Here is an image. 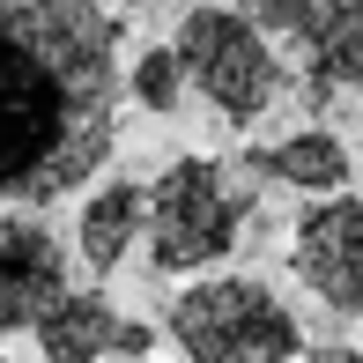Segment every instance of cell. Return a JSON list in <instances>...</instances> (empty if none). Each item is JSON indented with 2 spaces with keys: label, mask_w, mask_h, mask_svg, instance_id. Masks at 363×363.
I'll use <instances>...</instances> for the list:
<instances>
[{
  "label": "cell",
  "mask_w": 363,
  "mask_h": 363,
  "mask_svg": "<svg viewBox=\"0 0 363 363\" xmlns=\"http://www.w3.org/2000/svg\"><path fill=\"white\" fill-rule=\"evenodd\" d=\"M119 96L104 0H0V208L74 193L119 141Z\"/></svg>",
  "instance_id": "6da1fadb"
},
{
  "label": "cell",
  "mask_w": 363,
  "mask_h": 363,
  "mask_svg": "<svg viewBox=\"0 0 363 363\" xmlns=\"http://www.w3.org/2000/svg\"><path fill=\"white\" fill-rule=\"evenodd\" d=\"M252 230V193L223 156H178L148 186V267L156 274H201L230 259Z\"/></svg>",
  "instance_id": "7a4b0ae2"
},
{
  "label": "cell",
  "mask_w": 363,
  "mask_h": 363,
  "mask_svg": "<svg viewBox=\"0 0 363 363\" xmlns=\"http://www.w3.org/2000/svg\"><path fill=\"white\" fill-rule=\"evenodd\" d=\"M163 334L186 363H296L304 326L259 274H201L171 296Z\"/></svg>",
  "instance_id": "3957f363"
},
{
  "label": "cell",
  "mask_w": 363,
  "mask_h": 363,
  "mask_svg": "<svg viewBox=\"0 0 363 363\" xmlns=\"http://www.w3.org/2000/svg\"><path fill=\"white\" fill-rule=\"evenodd\" d=\"M171 52L186 60V82L208 96V111L230 119V126L267 119V111L282 104V89H289V67H282V52H274L267 23L245 15V8H208L201 0V8L178 23Z\"/></svg>",
  "instance_id": "277c9868"
},
{
  "label": "cell",
  "mask_w": 363,
  "mask_h": 363,
  "mask_svg": "<svg viewBox=\"0 0 363 363\" xmlns=\"http://www.w3.org/2000/svg\"><path fill=\"white\" fill-rule=\"evenodd\" d=\"M267 38H282L319 96L363 104V0H252Z\"/></svg>",
  "instance_id": "5b68a950"
},
{
  "label": "cell",
  "mask_w": 363,
  "mask_h": 363,
  "mask_svg": "<svg viewBox=\"0 0 363 363\" xmlns=\"http://www.w3.org/2000/svg\"><path fill=\"white\" fill-rule=\"evenodd\" d=\"M289 267L296 282L341 319H363V201L356 193H326L304 208L289 230Z\"/></svg>",
  "instance_id": "8992f818"
},
{
  "label": "cell",
  "mask_w": 363,
  "mask_h": 363,
  "mask_svg": "<svg viewBox=\"0 0 363 363\" xmlns=\"http://www.w3.org/2000/svg\"><path fill=\"white\" fill-rule=\"evenodd\" d=\"M67 289V245L52 238V223L0 208V334H38V319Z\"/></svg>",
  "instance_id": "52a82bcc"
},
{
  "label": "cell",
  "mask_w": 363,
  "mask_h": 363,
  "mask_svg": "<svg viewBox=\"0 0 363 363\" xmlns=\"http://www.w3.org/2000/svg\"><path fill=\"white\" fill-rule=\"evenodd\" d=\"M111 349H126V319L104 289H67L38 319V356L45 363H104Z\"/></svg>",
  "instance_id": "ba28073f"
},
{
  "label": "cell",
  "mask_w": 363,
  "mask_h": 363,
  "mask_svg": "<svg viewBox=\"0 0 363 363\" xmlns=\"http://www.w3.org/2000/svg\"><path fill=\"white\" fill-rule=\"evenodd\" d=\"M141 238H148V186H134V178H111V186H96L89 201H82L74 252H82V267H89V274H111Z\"/></svg>",
  "instance_id": "9c48e42d"
},
{
  "label": "cell",
  "mask_w": 363,
  "mask_h": 363,
  "mask_svg": "<svg viewBox=\"0 0 363 363\" xmlns=\"http://www.w3.org/2000/svg\"><path fill=\"white\" fill-rule=\"evenodd\" d=\"M252 171L259 178H274V186H289V193H341L349 186V171H356V156H349V141L341 134H326V126H304V134H282V141H267V148H252Z\"/></svg>",
  "instance_id": "30bf717a"
},
{
  "label": "cell",
  "mask_w": 363,
  "mask_h": 363,
  "mask_svg": "<svg viewBox=\"0 0 363 363\" xmlns=\"http://www.w3.org/2000/svg\"><path fill=\"white\" fill-rule=\"evenodd\" d=\"M186 89H193V82H186V60H178L171 45H148L134 67H126V96H134L141 111H156V119H171Z\"/></svg>",
  "instance_id": "8fae6325"
},
{
  "label": "cell",
  "mask_w": 363,
  "mask_h": 363,
  "mask_svg": "<svg viewBox=\"0 0 363 363\" xmlns=\"http://www.w3.org/2000/svg\"><path fill=\"white\" fill-rule=\"evenodd\" d=\"M304 363H363V349H311Z\"/></svg>",
  "instance_id": "7c38bea8"
},
{
  "label": "cell",
  "mask_w": 363,
  "mask_h": 363,
  "mask_svg": "<svg viewBox=\"0 0 363 363\" xmlns=\"http://www.w3.org/2000/svg\"><path fill=\"white\" fill-rule=\"evenodd\" d=\"M0 363H8V356H0Z\"/></svg>",
  "instance_id": "4fadbf2b"
}]
</instances>
